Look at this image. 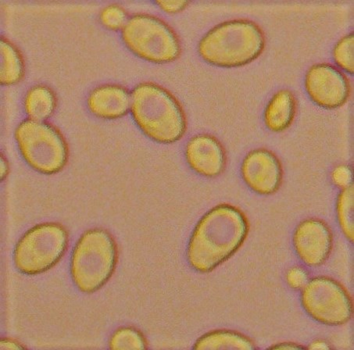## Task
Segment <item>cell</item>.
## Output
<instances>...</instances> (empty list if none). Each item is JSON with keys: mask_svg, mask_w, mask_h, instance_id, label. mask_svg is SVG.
Masks as SVG:
<instances>
[{"mask_svg": "<svg viewBox=\"0 0 354 350\" xmlns=\"http://www.w3.org/2000/svg\"><path fill=\"white\" fill-rule=\"evenodd\" d=\"M88 110L102 119L122 118L130 111L131 94L119 84H107L95 88L87 100Z\"/></svg>", "mask_w": 354, "mask_h": 350, "instance_id": "4fadbf2b", "label": "cell"}, {"mask_svg": "<svg viewBox=\"0 0 354 350\" xmlns=\"http://www.w3.org/2000/svg\"><path fill=\"white\" fill-rule=\"evenodd\" d=\"M15 140L27 164L39 172L52 174L62 171L68 160V147L53 125L26 119L17 127Z\"/></svg>", "mask_w": 354, "mask_h": 350, "instance_id": "8992f818", "label": "cell"}, {"mask_svg": "<svg viewBox=\"0 0 354 350\" xmlns=\"http://www.w3.org/2000/svg\"><path fill=\"white\" fill-rule=\"evenodd\" d=\"M130 111L139 129L155 142H176L187 129L183 108L176 96L153 82H142L134 88Z\"/></svg>", "mask_w": 354, "mask_h": 350, "instance_id": "7a4b0ae2", "label": "cell"}, {"mask_svg": "<svg viewBox=\"0 0 354 350\" xmlns=\"http://www.w3.org/2000/svg\"><path fill=\"white\" fill-rule=\"evenodd\" d=\"M186 161L193 170L206 178H215L225 171V149L215 137L202 134L191 138L185 149Z\"/></svg>", "mask_w": 354, "mask_h": 350, "instance_id": "7c38bea8", "label": "cell"}, {"mask_svg": "<svg viewBox=\"0 0 354 350\" xmlns=\"http://www.w3.org/2000/svg\"><path fill=\"white\" fill-rule=\"evenodd\" d=\"M266 36L253 21L233 19L218 24L201 39L198 51L206 62L236 68L254 62L265 50Z\"/></svg>", "mask_w": 354, "mask_h": 350, "instance_id": "3957f363", "label": "cell"}, {"mask_svg": "<svg viewBox=\"0 0 354 350\" xmlns=\"http://www.w3.org/2000/svg\"><path fill=\"white\" fill-rule=\"evenodd\" d=\"M109 346L111 349H143L147 348V342L140 331L125 327L112 335Z\"/></svg>", "mask_w": 354, "mask_h": 350, "instance_id": "d6986e66", "label": "cell"}, {"mask_svg": "<svg viewBox=\"0 0 354 350\" xmlns=\"http://www.w3.org/2000/svg\"><path fill=\"white\" fill-rule=\"evenodd\" d=\"M250 231L248 217L230 204H221L204 215L191 235L190 266L202 273L218 268L238 251Z\"/></svg>", "mask_w": 354, "mask_h": 350, "instance_id": "6da1fadb", "label": "cell"}, {"mask_svg": "<svg viewBox=\"0 0 354 350\" xmlns=\"http://www.w3.org/2000/svg\"><path fill=\"white\" fill-rule=\"evenodd\" d=\"M296 113L295 95L290 90L281 89L272 96L266 108V125L272 131H283L292 125Z\"/></svg>", "mask_w": 354, "mask_h": 350, "instance_id": "5bb4252c", "label": "cell"}, {"mask_svg": "<svg viewBox=\"0 0 354 350\" xmlns=\"http://www.w3.org/2000/svg\"><path fill=\"white\" fill-rule=\"evenodd\" d=\"M122 39L136 56L149 62L170 63L182 53L181 42L169 24L148 14L131 16L122 29Z\"/></svg>", "mask_w": 354, "mask_h": 350, "instance_id": "5b68a950", "label": "cell"}, {"mask_svg": "<svg viewBox=\"0 0 354 350\" xmlns=\"http://www.w3.org/2000/svg\"><path fill=\"white\" fill-rule=\"evenodd\" d=\"M297 255L308 266L325 263L333 246V234L326 222L310 219L301 223L293 235Z\"/></svg>", "mask_w": 354, "mask_h": 350, "instance_id": "8fae6325", "label": "cell"}, {"mask_svg": "<svg viewBox=\"0 0 354 350\" xmlns=\"http://www.w3.org/2000/svg\"><path fill=\"white\" fill-rule=\"evenodd\" d=\"M287 282L293 288H301L308 283V275L301 268H292L287 274Z\"/></svg>", "mask_w": 354, "mask_h": 350, "instance_id": "603a6c76", "label": "cell"}, {"mask_svg": "<svg viewBox=\"0 0 354 350\" xmlns=\"http://www.w3.org/2000/svg\"><path fill=\"white\" fill-rule=\"evenodd\" d=\"M302 305L315 321L326 325H342L353 315L350 295L338 282L328 277H317L306 284Z\"/></svg>", "mask_w": 354, "mask_h": 350, "instance_id": "ba28073f", "label": "cell"}, {"mask_svg": "<svg viewBox=\"0 0 354 350\" xmlns=\"http://www.w3.org/2000/svg\"><path fill=\"white\" fill-rule=\"evenodd\" d=\"M159 7L169 14H176L178 12L183 10L189 5L187 1H165V0H160L157 1Z\"/></svg>", "mask_w": 354, "mask_h": 350, "instance_id": "cb8c5ba5", "label": "cell"}, {"mask_svg": "<svg viewBox=\"0 0 354 350\" xmlns=\"http://www.w3.org/2000/svg\"><path fill=\"white\" fill-rule=\"evenodd\" d=\"M8 164L7 160L4 158V156H1V178L3 180L8 174Z\"/></svg>", "mask_w": 354, "mask_h": 350, "instance_id": "83f0119b", "label": "cell"}, {"mask_svg": "<svg viewBox=\"0 0 354 350\" xmlns=\"http://www.w3.org/2000/svg\"><path fill=\"white\" fill-rule=\"evenodd\" d=\"M57 107V98L52 90L45 86L30 89L25 98V109L30 119L44 120L49 118Z\"/></svg>", "mask_w": 354, "mask_h": 350, "instance_id": "2e32d148", "label": "cell"}, {"mask_svg": "<svg viewBox=\"0 0 354 350\" xmlns=\"http://www.w3.org/2000/svg\"><path fill=\"white\" fill-rule=\"evenodd\" d=\"M339 226L347 239L353 242V185L343 189L337 201Z\"/></svg>", "mask_w": 354, "mask_h": 350, "instance_id": "ac0fdd59", "label": "cell"}, {"mask_svg": "<svg viewBox=\"0 0 354 350\" xmlns=\"http://www.w3.org/2000/svg\"><path fill=\"white\" fill-rule=\"evenodd\" d=\"M1 71L0 82L3 84H12L19 82L25 73V63L21 52L7 39L2 38Z\"/></svg>", "mask_w": 354, "mask_h": 350, "instance_id": "e0dca14e", "label": "cell"}, {"mask_svg": "<svg viewBox=\"0 0 354 350\" xmlns=\"http://www.w3.org/2000/svg\"><path fill=\"white\" fill-rule=\"evenodd\" d=\"M271 349H303L305 348L301 345H299V344H297V343L284 342V343L277 344V345L272 347Z\"/></svg>", "mask_w": 354, "mask_h": 350, "instance_id": "d4e9b609", "label": "cell"}, {"mask_svg": "<svg viewBox=\"0 0 354 350\" xmlns=\"http://www.w3.org/2000/svg\"><path fill=\"white\" fill-rule=\"evenodd\" d=\"M241 174L245 183L259 195H272L283 183V166L278 156L266 149L252 150L245 156Z\"/></svg>", "mask_w": 354, "mask_h": 350, "instance_id": "30bf717a", "label": "cell"}, {"mask_svg": "<svg viewBox=\"0 0 354 350\" xmlns=\"http://www.w3.org/2000/svg\"><path fill=\"white\" fill-rule=\"evenodd\" d=\"M353 33L341 38L333 50V58L335 62L342 69L353 74Z\"/></svg>", "mask_w": 354, "mask_h": 350, "instance_id": "ffe728a7", "label": "cell"}, {"mask_svg": "<svg viewBox=\"0 0 354 350\" xmlns=\"http://www.w3.org/2000/svg\"><path fill=\"white\" fill-rule=\"evenodd\" d=\"M68 245V234L57 223H44L30 229L17 243L15 263L26 275L44 273L64 256Z\"/></svg>", "mask_w": 354, "mask_h": 350, "instance_id": "52a82bcc", "label": "cell"}, {"mask_svg": "<svg viewBox=\"0 0 354 350\" xmlns=\"http://www.w3.org/2000/svg\"><path fill=\"white\" fill-rule=\"evenodd\" d=\"M332 177L334 183L342 189H345L346 187L353 185L352 172L351 168L346 165H340L335 167L333 172Z\"/></svg>", "mask_w": 354, "mask_h": 350, "instance_id": "7402d4cb", "label": "cell"}, {"mask_svg": "<svg viewBox=\"0 0 354 350\" xmlns=\"http://www.w3.org/2000/svg\"><path fill=\"white\" fill-rule=\"evenodd\" d=\"M305 88L312 101L326 109L344 106L351 93V82L345 74L327 63L317 64L309 68Z\"/></svg>", "mask_w": 354, "mask_h": 350, "instance_id": "9c48e42d", "label": "cell"}, {"mask_svg": "<svg viewBox=\"0 0 354 350\" xmlns=\"http://www.w3.org/2000/svg\"><path fill=\"white\" fill-rule=\"evenodd\" d=\"M118 247L112 235L101 228L84 233L71 259V273L83 293H93L111 279L118 261Z\"/></svg>", "mask_w": 354, "mask_h": 350, "instance_id": "277c9868", "label": "cell"}, {"mask_svg": "<svg viewBox=\"0 0 354 350\" xmlns=\"http://www.w3.org/2000/svg\"><path fill=\"white\" fill-rule=\"evenodd\" d=\"M310 349H330L328 347V344L326 342L317 340L313 343L310 344V346L308 347Z\"/></svg>", "mask_w": 354, "mask_h": 350, "instance_id": "4316f807", "label": "cell"}, {"mask_svg": "<svg viewBox=\"0 0 354 350\" xmlns=\"http://www.w3.org/2000/svg\"><path fill=\"white\" fill-rule=\"evenodd\" d=\"M22 348L23 347L20 343L13 340L6 339L1 342V349H18Z\"/></svg>", "mask_w": 354, "mask_h": 350, "instance_id": "484cf974", "label": "cell"}, {"mask_svg": "<svg viewBox=\"0 0 354 350\" xmlns=\"http://www.w3.org/2000/svg\"><path fill=\"white\" fill-rule=\"evenodd\" d=\"M100 21L107 28L118 30L123 28L127 22V14L121 6L111 4L106 6L100 12Z\"/></svg>", "mask_w": 354, "mask_h": 350, "instance_id": "44dd1931", "label": "cell"}, {"mask_svg": "<svg viewBox=\"0 0 354 350\" xmlns=\"http://www.w3.org/2000/svg\"><path fill=\"white\" fill-rule=\"evenodd\" d=\"M195 349H255L253 341L248 337L227 330L213 331L198 340Z\"/></svg>", "mask_w": 354, "mask_h": 350, "instance_id": "9a60e30c", "label": "cell"}]
</instances>
